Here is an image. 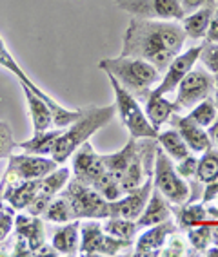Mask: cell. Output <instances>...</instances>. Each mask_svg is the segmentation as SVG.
I'll list each match as a JSON object with an SVG mask.
<instances>
[{"mask_svg":"<svg viewBox=\"0 0 218 257\" xmlns=\"http://www.w3.org/2000/svg\"><path fill=\"white\" fill-rule=\"evenodd\" d=\"M186 38L187 35L178 20L133 17L125 29L120 56L142 58L164 73L169 62L182 51Z\"/></svg>","mask_w":218,"mask_h":257,"instance_id":"obj_1","label":"cell"},{"mask_svg":"<svg viewBox=\"0 0 218 257\" xmlns=\"http://www.w3.org/2000/svg\"><path fill=\"white\" fill-rule=\"evenodd\" d=\"M157 138H133L129 136L125 147L113 154H102L106 169L118 179L122 190L129 192L140 187L153 174Z\"/></svg>","mask_w":218,"mask_h":257,"instance_id":"obj_2","label":"cell"},{"mask_svg":"<svg viewBox=\"0 0 218 257\" xmlns=\"http://www.w3.org/2000/svg\"><path fill=\"white\" fill-rule=\"evenodd\" d=\"M116 109L115 105H106V107H84L80 109V116L75 119L73 123L67 125L69 128L62 131V134L56 140L55 147L51 151V158L62 165L73 156V152L88 142L97 131L106 127L115 116Z\"/></svg>","mask_w":218,"mask_h":257,"instance_id":"obj_3","label":"cell"},{"mask_svg":"<svg viewBox=\"0 0 218 257\" xmlns=\"http://www.w3.org/2000/svg\"><path fill=\"white\" fill-rule=\"evenodd\" d=\"M98 67L106 74H111L127 92L138 101H146L155 83L160 82L162 73L142 58L135 56H116V58L100 60Z\"/></svg>","mask_w":218,"mask_h":257,"instance_id":"obj_4","label":"cell"},{"mask_svg":"<svg viewBox=\"0 0 218 257\" xmlns=\"http://www.w3.org/2000/svg\"><path fill=\"white\" fill-rule=\"evenodd\" d=\"M107 78H109V83L115 91V109L118 112L120 123L127 128L129 136H133V138H157L158 131L149 123L148 116H146L144 109L140 107L138 100L131 92L125 91L111 74H107Z\"/></svg>","mask_w":218,"mask_h":257,"instance_id":"obj_5","label":"cell"},{"mask_svg":"<svg viewBox=\"0 0 218 257\" xmlns=\"http://www.w3.org/2000/svg\"><path fill=\"white\" fill-rule=\"evenodd\" d=\"M153 185L171 205H184V203L189 201V183L178 174L173 161L169 160V156L164 152V149L160 145H158L157 152H155Z\"/></svg>","mask_w":218,"mask_h":257,"instance_id":"obj_6","label":"cell"},{"mask_svg":"<svg viewBox=\"0 0 218 257\" xmlns=\"http://www.w3.org/2000/svg\"><path fill=\"white\" fill-rule=\"evenodd\" d=\"M62 196L67 198L73 208L75 219H106L109 217V201L98 194L93 187L82 183L80 179L71 178L64 188Z\"/></svg>","mask_w":218,"mask_h":257,"instance_id":"obj_7","label":"cell"},{"mask_svg":"<svg viewBox=\"0 0 218 257\" xmlns=\"http://www.w3.org/2000/svg\"><path fill=\"white\" fill-rule=\"evenodd\" d=\"M0 67H4V69H8L11 74H15L22 87L31 89L33 92H37L42 100H46L47 103H49L51 112H53V125H55L56 128L67 127V125H71L75 119L80 116V109L79 110H69V109H65V107H62L55 98H51V94H47L46 91H42V89L38 87L37 83L33 82L31 78H28V74L24 73V69L19 65V62H17V60L13 58V55L8 51V47H6V44H4L2 38H0Z\"/></svg>","mask_w":218,"mask_h":257,"instance_id":"obj_8","label":"cell"},{"mask_svg":"<svg viewBox=\"0 0 218 257\" xmlns=\"http://www.w3.org/2000/svg\"><path fill=\"white\" fill-rule=\"evenodd\" d=\"M131 244V241L113 237L104 232L102 223L98 219L80 223V255H118Z\"/></svg>","mask_w":218,"mask_h":257,"instance_id":"obj_9","label":"cell"},{"mask_svg":"<svg viewBox=\"0 0 218 257\" xmlns=\"http://www.w3.org/2000/svg\"><path fill=\"white\" fill-rule=\"evenodd\" d=\"M214 82H216V78L205 69L204 65H193V69L182 78V82L177 87L175 105L178 107V112L182 109H193L202 100L213 96Z\"/></svg>","mask_w":218,"mask_h":257,"instance_id":"obj_10","label":"cell"},{"mask_svg":"<svg viewBox=\"0 0 218 257\" xmlns=\"http://www.w3.org/2000/svg\"><path fill=\"white\" fill-rule=\"evenodd\" d=\"M58 167L53 158L37 156V154H11L8 161L4 179L6 183H17L24 179H40Z\"/></svg>","mask_w":218,"mask_h":257,"instance_id":"obj_11","label":"cell"},{"mask_svg":"<svg viewBox=\"0 0 218 257\" xmlns=\"http://www.w3.org/2000/svg\"><path fill=\"white\" fill-rule=\"evenodd\" d=\"M116 6L125 13L138 19L178 20L186 17L180 0H115Z\"/></svg>","mask_w":218,"mask_h":257,"instance_id":"obj_12","label":"cell"},{"mask_svg":"<svg viewBox=\"0 0 218 257\" xmlns=\"http://www.w3.org/2000/svg\"><path fill=\"white\" fill-rule=\"evenodd\" d=\"M200 51H202V44L200 46H193L186 51H180L175 58L169 62V65L166 67V71L162 73V78L158 82L157 89H153L151 92L155 94H169V92L177 91L178 83L182 82V78L193 69V65L198 62Z\"/></svg>","mask_w":218,"mask_h":257,"instance_id":"obj_13","label":"cell"},{"mask_svg":"<svg viewBox=\"0 0 218 257\" xmlns=\"http://www.w3.org/2000/svg\"><path fill=\"white\" fill-rule=\"evenodd\" d=\"M153 187V174H151L140 187L125 192V196L115 201H109V217H124V219L136 221L148 205Z\"/></svg>","mask_w":218,"mask_h":257,"instance_id":"obj_14","label":"cell"},{"mask_svg":"<svg viewBox=\"0 0 218 257\" xmlns=\"http://www.w3.org/2000/svg\"><path fill=\"white\" fill-rule=\"evenodd\" d=\"M106 170L107 169L102 161V154L95 152L91 143H82L73 152V178L80 179L82 183L93 187Z\"/></svg>","mask_w":218,"mask_h":257,"instance_id":"obj_15","label":"cell"},{"mask_svg":"<svg viewBox=\"0 0 218 257\" xmlns=\"http://www.w3.org/2000/svg\"><path fill=\"white\" fill-rule=\"evenodd\" d=\"M178 232L177 223L173 219H167L158 225H151L140 234V237L135 241V252L133 255L136 257H157L162 252L164 244L167 237L171 234Z\"/></svg>","mask_w":218,"mask_h":257,"instance_id":"obj_16","label":"cell"},{"mask_svg":"<svg viewBox=\"0 0 218 257\" xmlns=\"http://www.w3.org/2000/svg\"><path fill=\"white\" fill-rule=\"evenodd\" d=\"M169 125L182 136V140L186 142V145L189 147V151L193 154H202L204 151H207L209 147H213L211 138H209L207 131L204 127L196 125L189 116H180L178 112L169 118Z\"/></svg>","mask_w":218,"mask_h":257,"instance_id":"obj_17","label":"cell"},{"mask_svg":"<svg viewBox=\"0 0 218 257\" xmlns=\"http://www.w3.org/2000/svg\"><path fill=\"white\" fill-rule=\"evenodd\" d=\"M15 234L17 239L28 244L31 255H40V250L46 244V228L40 216H29V214H19L15 216Z\"/></svg>","mask_w":218,"mask_h":257,"instance_id":"obj_18","label":"cell"},{"mask_svg":"<svg viewBox=\"0 0 218 257\" xmlns=\"http://www.w3.org/2000/svg\"><path fill=\"white\" fill-rule=\"evenodd\" d=\"M51 244L58 255H79L80 248V219L62 223L55 228Z\"/></svg>","mask_w":218,"mask_h":257,"instance_id":"obj_19","label":"cell"},{"mask_svg":"<svg viewBox=\"0 0 218 257\" xmlns=\"http://www.w3.org/2000/svg\"><path fill=\"white\" fill-rule=\"evenodd\" d=\"M167 219H173L171 205H169V201L153 187V192L149 196L148 205H146V208L142 210L140 217L136 219V225H138V228H148V226L158 225V223H164V221H167Z\"/></svg>","mask_w":218,"mask_h":257,"instance_id":"obj_20","label":"cell"},{"mask_svg":"<svg viewBox=\"0 0 218 257\" xmlns=\"http://www.w3.org/2000/svg\"><path fill=\"white\" fill-rule=\"evenodd\" d=\"M40 179H24L17 183H6L8 187H4V201L10 203L15 210H26L37 196Z\"/></svg>","mask_w":218,"mask_h":257,"instance_id":"obj_21","label":"cell"},{"mask_svg":"<svg viewBox=\"0 0 218 257\" xmlns=\"http://www.w3.org/2000/svg\"><path fill=\"white\" fill-rule=\"evenodd\" d=\"M22 91H24V96H26V103H28L29 116H31L33 133H44L47 128H51L53 112L49 103L46 100H42L37 92H33L31 89L22 87Z\"/></svg>","mask_w":218,"mask_h":257,"instance_id":"obj_22","label":"cell"},{"mask_svg":"<svg viewBox=\"0 0 218 257\" xmlns=\"http://www.w3.org/2000/svg\"><path fill=\"white\" fill-rule=\"evenodd\" d=\"M146 116H148L149 123L153 125L157 131L162 128L164 123L169 121L175 112H178V107L175 105V101H169L164 94H155L149 92V96L146 98Z\"/></svg>","mask_w":218,"mask_h":257,"instance_id":"obj_23","label":"cell"},{"mask_svg":"<svg viewBox=\"0 0 218 257\" xmlns=\"http://www.w3.org/2000/svg\"><path fill=\"white\" fill-rule=\"evenodd\" d=\"M173 217H175V223H177L178 230H189L191 226L200 225L204 221H209L207 207L205 203H184V205H171Z\"/></svg>","mask_w":218,"mask_h":257,"instance_id":"obj_24","label":"cell"},{"mask_svg":"<svg viewBox=\"0 0 218 257\" xmlns=\"http://www.w3.org/2000/svg\"><path fill=\"white\" fill-rule=\"evenodd\" d=\"M214 8H216V6H205V8H200V10L193 11V13H187L186 17L180 20L182 28H184V31H186L187 38H193V40L205 38V33H207L209 22H211Z\"/></svg>","mask_w":218,"mask_h":257,"instance_id":"obj_25","label":"cell"},{"mask_svg":"<svg viewBox=\"0 0 218 257\" xmlns=\"http://www.w3.org/2000/svg\"><path fill=\"white\" fill-rule=\"evenodd\" d=\"M62 134V128L56 131H44V133H35L31 140H26L19 145L24 152L28 154H37V156H51V151L55 147L56 140Z\"/></svg>","mask_w":218,"mask_h":257,"instance_id":"obj_26","label":"cell"},{"mask_svg":"<svg viewBox=\"0 0 218 257\" xmlns=\"http://www.w3.org/2000/svg\"><path fill=\"white\" fill-rule=\"evenodd\" d=\"M157 142H158V145L164 149V152H166L167 156L173 158L175 161L184 160V158L191 154V151L186 145V142L182 140V136L173 127L166 128V131H158Z\"/></svg>","mask_w":218,"mask_h":257,"instance_id":"obj_27","label":"cell"},{"mask_svg":"<svg viewBox=\"0 0 218 257\" xmlns=\"http://www.w3.org/2000/svg\"><path fill=\"white\" fill-rule=\"evenodd\" d=\"M187 232V243H189V253L187 255H200L204 253L211 244H213V235H211V221H204L200 225L191 226Z\"/></svg>","mask_w":218,"mask_h":257,"instance_id":"obj_28","label":"cell"},{"mask_svg":"<svg viewBox=\"0 0 218 257\" xmlns=\"http://www.w3.org/2000/svg\"><path fill=\"white\" fill-rule=\"evenodd\" d=\"M42 217L47 221V223H56V225H62V223H69L75 219L73 208H71V203L67 201L65 196L62 194H56L55 198L49 201V205L46 207Z\"/></svg>","mask_w":218,"mask_h":257,"instance_id":"obj_29","label":"cell"},{"mask_svg":"<svg viewBox=\"0 0 218 257\" xmlns=\"http://www.w3.org/2000/svg\"><path fill=\"white\" fill-rule=\"evenodd\" d=\"M104 232H107L113 237L125 239V241H135L136 234H138V225L135 219H124V217H106L102 223Z\"/></svg>","mask_w":218,"mask_h":257,"instance_id":"obj_30","label":"cell"},{"mask_svg":"<svg viewBox=\"0 0 218 257\" xmlns=\"http://www.w3.org/2000/svg\"><path fill=\"white\" fill-rule=\"evenodd\" d=\"M218 179V149L209 147L202 152L198 158V167H196V181L202 185H207Z\"/></svg>","mask_w":218,"mask_h":257,"instance_id":"obj_31","label":"cell"},{"mask_svg":"<svg viewBox=\"0 0 218 257\" xmlns=\"http://www.w3.org/2000/svg\"><path fill=\"white\" fill-rule=\"evenodd\" d=\"M187 116H189L196 125L207 128L218 116V109H216V105H214L213 96H209V98H205V100L200 101L198 105H195L193 109H191V112Z\"/></svg>","mask_w":218,"mask_h":257,"instance_id":"obj_32","label":"cell"},{"mask_svg":"<svg viewBox=\"0 0 218 257\" xmlns=\"http://www.w3.org/2000/svg\"><path fill=\"white\" fill-rule=\"evenodd\" d=\"M198 60L202 62L205 69L213 74L214 78H218V42H207L202 44V51H200Z\"/></svg>","mask_w":218,"mask_h":257,"instance_id":"obj_33","label":"cell"},{"mask_svg":"<svg viewBox=\"0 0 218 257\" xmlns=\"http://www.w3.org/2000/svg\"><path fill=\"white\" fill-rule=\"evenodd\" d=\"M189 243H187V239L182 237L178 232L171 234L167 237L166 244H164L162 252L160 255H166V257H182V255H187L189 253Z\"/></svg>","mask_w":218,"mask_h":257,"instance_id":"obj_34","label":"cell"},{"mask_svg":"<svg viewBox=\"0 0 218 257\" xmlns=\"http://www.w3.org/2000/svg\"><path fill=\"white\" fill-rule=\"evenodd\" d=\"M196 167H198V158L193 152H191L189 156L184 158V160L178 161V165L175 167L182 178L186 179V181H191V192L196 190V185H198V181H196Z\"/></svg>","mask_w":218,"mask_h":257,"instance_id":"obj_35","label":"cell"},{"mask_svg":"<svg viewBox=\"0 0 218 257\" xmlns=\"http://www.w3.org/2000/svg\"><path fill=\"white\" fill-rule=\"evenodd\" d=\"M15 147H17V142L13 138L10 123L4 121V119H0V160L10 158L13 154Z\"/></svg>","mask_w":218,"mask_h":257,"instance_id":"obj_36","label":"cell"},{"mask_svg":"<svg viewBox=\"0 0 218 257\" xmlns=\"http://www.w3.org/2000/svg\"><path fill=\"white\" fill-rule=\"evenodd\" d=\"M15 226V208L2 207L0 208V243H4L10 237L11 230Z\"/></svg>","mask_w":218,"mask_h":257,"instance_id":"obj_37","label":"cell"},{"mask_svg":"<svg viewBox=\"0 0 218 257\" xmlns=\"http://www.w3.org/2000/svg\"><path fill=\"white\" fill-rule=\"evenodd\" d=\"M182 8L187 13H193V11L200 10V8H205V6H218L216 0H180Z\"/></svg>","mask_w":218,"mask_h":257,"instance_id":"obj_38","label":"cell"},{"mask_svg":"<svg viewBox=\"0 0 218 257\" xmlns=\"http://www.w3.org/2000/svg\"><path fill=\"white\" fill-rule=\"evenodd\" d=\"M205 40L207 42H218V6L214 8L211 22H209L207 33H205Z\"/></svg>","mask_w":218,"mask_h":257,"instance_id":"obj_39","label":"cell"},{"mask_svg":"<svg viewBox=\"0 0 218 257\" xmlns=\"http://www.w3.org/2000/svg\"><path fill=\"white\" fill-rule=\"evenodd\" d=\"M216 198H218V179H214V181H211V183L205 185L204 192H202V199H200V201L207 205L209 201H213V199H216Z\"/></svg>","mask_w":218,"mask_h":257,"instance_id":"obj_40","label":"cell"},{"mask_svg":"<svg viewBox=\"0 0 218 257\" xmlns=\"http://www.w3.org/2000/svg\"><path fill=\"white\" fill-rule=\"evenodd\" d=\"M207 134H209V138H211L213 147L218 149V116H216V119H214L213 123L207 127Z\"/></svg>","mask_w":218,"mask_h":257,"instance_id":"obj_41","label":"cell"},{"mask_svg":"<svg viewBox=\"0 0 218 257\" xmlns=\"http://www.w3.org/2000/svg\"><path fill=\"white\" fill-rule=\"evenodd\" d=\"M4 187H6V179L2 178V181H0V208L4 207Z\"/></svg>","mask_w":218,"mask_h":257,"instance_id":"obj_42","label":"cell"},{"mask_svg":"<svg viewBox=\"0 0 218 257\" xmlns=\"http://www.w3.org/2000/svg\"><path fill=\"white\" fill-rule=\"evenodd\" d=\"M213 101H214V105H216V109H218V78H216V82H214V91H213Z\"/></svg>","mask_w":218,"mask_h":257,"instance_id":"obj_43","label":"cell"},{"mask_svg":"<svg viewBox=\"0 0 218 257\" xmlns=\"http://www.w3.org/2000/svg\"><path fill=\"white\" fill-rule=\"evenodd\" d=\"M216 199H218V198H216ZM216 208H218V205H216Z\"/></svg>","mask_w":218,"mask_h":257,"instance_id":"obj_44","label":"cell"},{"mask_svg":"<svg viewBox=\"0 0 218 257\" xmlns=\"http://www.w3.org/2000/svg\"><path fill=\"white\" fill-rule=\"evenodd\" d=\"M216 4H218V0H216Z\"/></svg>","mask_w":218,"mask_h":257,"instance_id":"obj_45","label":"cell"}]
</instances>
